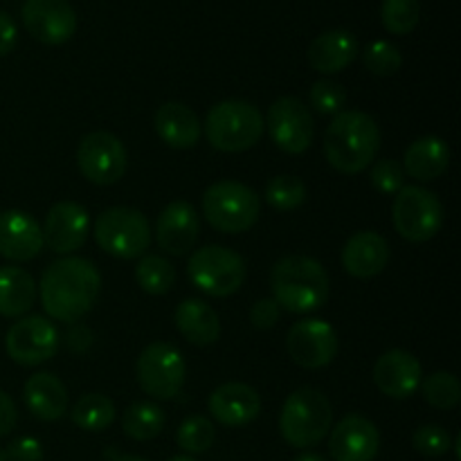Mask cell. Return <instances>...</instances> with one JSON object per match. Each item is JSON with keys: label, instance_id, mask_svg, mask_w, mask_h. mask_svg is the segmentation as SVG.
<instances>
[{"label": "cell", "instance_id": "30", "mask_svg": "<svg viewBox=\"0 0 461 461\" xmlns=\"http://www.w3.org/2000/svg\"><path fill=\"white\" fill-rule=\"evenodd\" d=\"M70 417L72 423H75L77 428H81V430L102 432L113 426V421H115L117 417V410L115 403H113L108 396L93 392V394H86L77 401Z\"/></svg>", "mask_w": 461, "mask_h": 461}, {"label": "cell", "instance_id": "4", "mask_svg": "<svg viewBox=\"0 0 461 461\" xmlns=\"http://www.w3.org/2000/svg\"><path fill=\"white\" fill-rule=\"evenodd\" d=\"M333 428L331 401L313 387L295 390L279 414V432L293 448H313Z\"/></svg>", "mask_w": 461, "mask_h": 461}, {"label": "cell", "instance_id": "12", "mask_svg": "<svg viewBox=\"0 0 461 461\" xmlns=\"http://www.w3.org/2000/svg\"><path fill=\"white\" fill-rule=\"evenodd\" d=\"M59 342H61V336L52 322L41 315H30L9 327L7 336H5V349L14 363L23 365V367H36V365L54 358V354L59 351Z\"/></svg>", "mask_w": 461, "mask_h": 461}, {"label": "cell", "instance_id": "29", "mask_svg": "<svg viewBox=\"0 0 461 461\" xmlns=\"http://www.w3.org/2000/svg\"><path fill=\"white\" fill-rule=\"evenodd\" d=\"M165 410L151 401H138L129 405L122 417V430L133 441H151L165 430Z\"/></svg>", "mask_w": 461, "mask_h": 461}, {"label": "cell", "instance_id": "43", "mask_svg": "<svg viewBox=\"0 0 461 461\" xmlns=\"http://www.w3.org/2000/svg\"><path fill=\"white\" fill-rule=\"evenodd\" d=\"M16 41H18L16 23L12 21L9 14L0 12V57H7V54L16 48Z\"/></svg>", "mask_w": 461, "mask_h": 461}, {"label": "cell", "instance_id": "17", "mask_svg": "<svg viewBox=\"0 0 461 461\" xmlns=\"http://www.w3.org/2000/svg\"><path fill=\"white\" fill-rule=\"evenodd\" d=\"M90 219L84 205L75 201H61L52 205L45 216L43 241L57 255L77 252L88 239Z\"/></svg>", "mask_w": 461, "mask_h": 461}, {"label": "cell", "instance_id": "37", "mask_svg": "<svg viewBox=\"0 0 461 461\" xmlns=\"http://www.w3.org/2000/svg\"><path fill=\"white\" fill-rule=\"evenodd\" d=\"M309 99L320 115H338L347 104V90L338 81L320 79L311 86Z\"/></svg>", "mask_w": 461, "mask_h": 461}, {"label": "cell", "instance_id": "35", "mask_svg": "<svg viewBox=\"0 0 461 461\" xmlns=\"http://www.w3.org/2000/svg\"><path fill=\"white\" fill-rule=\"evenodd\" d=\"M214 423L207 417H187L178 428V435H176V441H178L180 448L189 455H201L207 453L214 444Z\"/></svg>", "mask_w": 461, "mask_h": 461}, {"label": "cell", "instance_id": "1", "mask_svg": "<svg viewBox=\"0 0 461 461\" xmlns=\"http://www.w3.org/2000/svg\"><path fill=\"white\" fill-rule=\"evenodd\" d=\"M102 291V275L93 261L66 257L50 266L39 284L45 313L59 322L75 324L93 311Z\"/></svg>", "mask_w": 461, "mask_h": 461}, {"label": "cell", "instance_id": "6", "mask_svg": "<svg viewBox=\"0 0 461 461\" xmlns=\"http://www.w3.org/2000/svg\"><path fill=\"white\" fill-rule=\"evenodd\" d=\"M261 198L239 180H219L203 194V214L207 223L223 234L248 232L259 221Z\"/></svg>", "mask_w": 461, "mask_h": 461}, {"label": "cell", "instance_id": "15", "mask_svg": "<svg viewBox=\"0 0 461 461\" xmlns=\"http://www.w3.org/2000/svg\"><path fill=\"white\" fill-rule=\"evenodd\" d=\"M23 25L39 43L63 45L77 32V14L68 0H25Z\"/></svg>", "mask_w": 461, "mask_h": 461}, {"label": "cell", "instance_id": "5", "mask_svg": "<svg viewBox=\"0 0 461 461\" xmlns=\"http://www.w3.org/2000/svg\"><path fill=\"white\" fill-rule=\"evenodd\" d=\"M264 115L243 99H228L210 108L205 135L214 149L223 153H243L255 147L264 135Z\"/></svg>", "mask_w": 461, "mask_h": 461}, {"label": "cell", "instance_id": "26", "mask_svg": "<svg viewBox=\"0 0 461 461\" xmlns=\"http://www.w3.org/2000/svg\"><path fill=\"white\" fill-rule=\"evenodd\" d=\"M450 165V149L437 135H423V138L414 140L408 149H405L403 158V171L412 176L414 180H437L446 174Z\"/></svg>", "mask_w": 461, "mask_h": 461}, {"label": "cell", "instance_id": "2", "mask_svg": "<svg viewBox=\"0 0 461 461\" xmlns=\"http://www.w3.org/2000/svg\"><path fill=\"white\" fill-rule=\"evenodd\" d=\"M381 149V129L360 111H340L333 115L324 133V156L329 165L347 176L360 174L372 165Z\"/></svg>", "mask_w": 461, "mask_h": 461}, {"label": "cell", "instance_id": "25", "mask_svg": "<svg viewBox=\"0 0 461 461\" xmlns=\"http://www.w3.org/2000/svg\"><path fill=\"white\" fill-rule=\"evenodd\" d=\"M156 133L167 147L192 149L201 140V122L189 106L180 102L162 104L153 117Z\"/></svg>", "mask_w": 461, "mask_h": 461}, {"label": "cell", "instance_id": "27", "mask_svg": "<svg viewBox=\"0 0 461 461\" xmlns=\"http://www.w3.org/2000/svg\"><path fill=\"white\" fill-rule=\"evenodd\" d=\"M174 322L185 340L196 347L214 345L221 336V322L216 311L203 300H185L180 302L174 313Z\"/></svg>", "mask_w": 461, "mask_h": 461}, {"label": "cell", "instance_id": "23", "mask_svg": "<svg viewBox=\"0 0 461 461\" xmlns=\"http://www.w3.org/2000/svg\"><path fill=\"white\" fill-rule=\"evenodd\" d=\"M358 57V41L347 30H329L309 45V63L322 75H336Z\"/></svg>", "mask_w": 461, "mask_h": 461}, {"label": "cell", "instance_id": "39", "mask_svg": "<svg viewBox=\"0 0 461 461\" xmlns=\"http://www.w3.org/2000/svg\"><path fill=\"white\" fill-rule=\"evenodd\" d=\"M372 185L381 194H399L405 187V171L396 160H376L372 165Z\"/></svg>", "mask_w": 461, "mask_h": 461}, {"label": "cell", "instance_id": "48", "mask_svg": "<svg viewBox=\"0 0 461 461\" xmlns=\"http://www.w3.org/2000/svg\"><path fill=\"white\" fill-rule=\"evenodd\" d=\"M0 461H7V459H5V450L3 448H0Z\"/></svg>", "mask_w": 461, "mask_h": 461}, {"label": "cell", "instance_id": "14", "mask_svg": "<svg viewBox=\"0 0 461 461\" xmlns=\"http://www.w3.org/2000/svg\"><path fill=\"white\" fill-rule=\"evenodd\" d=\"M293 363L304 369L327 367L338 354V333L327 320L306 318L291 327L286 338Z\"/></svg>", "mask_w": 461, "mask_h": 461}, {"label": "cell", "instance_id": "31", "mask_svg": "<svg viewBox=\"0 0 461 461\" xmlns=\"http://www.w3.org/2000/svg\"><path fill=\"white\" fill-rule=\"evenodd\" d=\"M135 282L149 295H165L174 286L176 270L171 266V261H167L165 257L147 255L138 261Z\"/></svg>", "mask_w": 461, "mask_h": 461}, {"label": "cell", "instance_id": "24", "mask_svg": "<svg viewBox=\"0 0 461 461\" xmlns=\"http://www.w3.org/2000/svg\"><path fill=\"white\" fill-rule=\"evenodd\" d=\"M23 399L27 410L39 421H59L68 410V390L59 376L50 372H39L27 378L23 387Z\"/></svg>", "mask_w": 461, "mask_h": 461}, {"label": "cell", "instance_id": "22", "mask_svg": "<svg viewBox=\"0 0 461 461\" xmlns=\"http://www.w3.org/2000/svg\"><path fill=\"white\" fill-rule=\"evenodd\" d=\"M390 264V243L383 234L365 232L354 234L342 248V266L356 279H372L381 275Z\"/></svg>", "mask_w": 461, "mask_h": 461}, {"label": "cell", "instance_id": "28", "mask_svg": "<svg viewBox=\"0 0 461 461\" xmlns=\"http://www.w3.org/2000/svg\"><path fill=\"white\" fill-rule=\"evenodd\" d=\"M36 284L27 270L18 266L0 268V315L21 318L34 306Z\"/></svg>", "mask_w": 461, "mask_h": 461}, {"label": "cell", "instance_id": "44", "mask_svg": "<svg viewBox=\"0 0 461 461\" xmlns=\"http://www.w3.org/2000/svg\"><path fill=\"white\" fill-rule=\"evenodd\" d=\"M293 461H329V459L322 457L320 453H302V455H297Z\"/></svg>", "mask_w": 461, "mask_h": 461}, {"label": "cell", "instance_id": "33", "mask_svg": "<svg viewBox=\"0 0 461 461\" xmlns=\"http://www.w3.org/2000/svg\"><path fill=\"white\" fill-rule=\"evenodd\" d=\"M419 18H421L419 0H383L381 21L390 34H410L419 25Z\"/></svg>", "mask_w": 461, "mask_h": 461}, {"label": "cell", "instance_id": "11", "mask_svg": "<svg viewBox=\"0 0 461 461\" xmlns=\"http://www.w3.org/2000/svg\"><path fill=\"white\" fill-rule=\"evenodd\" d=\"M126 149L117 135L108 131H93L84 135L77 149V165L84 178L93 185H115L124 176Z\"/></svg>", "mask_w": 461, "mask_h": 461}, {"label": "cell", "instance_id": "8", "mask_svg": "<svg viewBox=\"0 0 461 461\" xmlns=\"http://www.w3.org/2000/svg\"><path fill=\"white\" fill-rule=\"evenodd\" d=\"M187 273L198 291L210 297H228L246 282V261L230 248L205 246L194 250Z\"/></svg>", "mask_w": 461, "mask_h": 461}, {"label": "cell", "instance_id": "47", "mask_svg": "<svg viewBox=\"0 0 461 461\" xmlns=\"http://www.w3.org/2000/svg\"><path fill=\"white\" fill-rule=\"evenodd\" d=\"M455 453H457V459H461V435H457V439H455Z\"/></svg>", "mask_w": 461, "mask_h": 461}, {"label": "cell", "instance_id": "41", "mask_svg": "<svg viewBox=\"0 0 461 461\" xmlns=\"http://www.w3.org/2000/svg\"><path fill=\"white\" fill-rule=\"evenodd\" d=\"M279 313H282V309H279V304L275 300L255 302V306H252V311H250L252 327L261 329V331H266V329H273L275 324H277Z\"/></svg>", "mask_w": 461, "mask_h": 461}, {"label": "cell", "instance_id": "46", "mask_svg": "<svg viewBox=\"0 0 461 461\" xmlns=\"http://www.w3.org/2000/svg\"><path fill=\"white\" fill-rule=\"evenodd\" d=\"M169 461H198V459L192 457V455H176V457H171Z\"/></svg>", "mask_w": 461, "mask_h": 461}, {"label": "cell", "instance_id": "10", "mask_svg": "<svg viewBox=\"0 0 461 461\" xmlns=\"http://www.w3.org/2000/svg\"><path fill=\"white\" fill-rule=\"evenodd\" d=\"M187 376L183 354L169 342H153L135 363V378L144 394L156 401H169L180 394Z\"/></svg>", "mask_w": 461, "mask_h": 461}, {"label": "cell", "instance_id": "21", "mask_svg": "<svg viewBox=\"0 0 461 461\" xmlns=\"http://www.w3.org/2000/svg\"><path fill=\"white\" fill-rule=\"evenodd\" d=\"M207 408L221 426L241 428L259 417L261 396L246 383H225L212 392Z\"/></svg>", "mask_w": 461, "mask_h": 461}, {"label": "cell", "instance_id": "3", "mask_svg": "<svg viewBox=\"0 0 461 461\" xmlns=\"http://www.w3.org/2000/svg\"><path fill=\"white\" fill-rule=\"evenodd\" d=\"M273 300L288 313H311L329 302L331 282L320 261L304 255L282 257L270 270Z\"/></svg>", "mask_w": 461, "mask_h": 461}, {"label": "cell", "instance_id": "18", "mask_svg": "<svg viewBox=\"0 0 461 461\" xmlns=\"http://www.w3.org/2000/svg\"><path fill=\"white\" fill-rule=\"evenodd\" d=\"M423 381V369L417 356L403 349H390L374 365V383L385 396L396 401L417 394Z\"/></svg>", "mask_w": 461, "mask_h": 461}, {"label": "cell", "instance_id": "42", "mask_svg": "<svg viewBox=\"0 0 461 461\" xmlns=\"http://www.w3.org/2000/svg\"><path fill=\"white\" fill-rule=\"evenodd\" d=\"M18 410L12 396L0 390V437H7L16 428Z\"/></svg>", "mask_w": 461, "mask_h": 461}, {"label": "cell", "instance_id": "45", "mask_svg": "<svg viewBox=\"0 0 461 461\" xmlns=\"http://www.w3.org/2000/svg\"><path fill=\"white\" fill-rule=\"evenodd\" d=\"M115 461H147V459L138 457V455H122V457H117Z\"/></svg>", "mask_w": 461, "mask_h": 461}, {"label": "cell", "instance_id": "16", "mask_svg": "<svg viewBox=\"0 0 461 461\" xmlns=\"http://www.w3.org/2000/svg\"><path fill=\"white\" fill-rule=\"evenodd\" d=\"M381 448L378 428L360 414H347L331 428L329 453L333 461H374Z\"/></svg>", "mask_w": 461, "mask_h": 461}, {"label": "cell", "instance_id": "20", "mask_svg": "<svg viewBox=\"0 0 461 461\" xmlns=\"http://www.w3.org/2000/svg\"><path fill=\"white\" fill-rule=\"evenodd\" d=\"M43 230L34 216L21 210L0 214V255L9 261H30L43 250Z\"/></svg>", "mask_w": 461, "mask_h": 461}, {"label": "cell", "instance_id": "38", "mask_svg": "<svg viewBox=\"0 0 461 461\" xmlns=\"http://www.w3.org/2000/svg\"><path fill=\"white\" fill-rule=\"evenodd\" d=\"M412 446L423 457H441L453 448V439L441 426H421L414 430Z\"/></svg>", "mask_w": 461, "mask_h": 461}, {"label": "cell", "instance_id": "34", "mask_svg": "<svg viewBox=\"0 0 461 461\" xmlns=\"http://www.w3.org/2000/svg\"><path fill=\"white\" fill-rule=\"evenodd\" d=\"M306 201V187L295 176H275L266 185V203L277 212H293Z\"/></svg>", "mask_w": 461, "mask_h": 461}, {"label": "cell", "instance_id": "9", "mask_svg": "<svg viewBox=\"0 0 461 461\" xmlns=\"http://www.w3.org/2000/svg\"><path fill=\"white\" fill-rule=\"evenodd\" d=\"M392 219L401 237L412 243H426L444 225V205L430 189L408 185L396 194Z\"/></svg>", "mask_w": 461, "mask_h": 461}, {"label": "cell", "instance_id": "40", "mask_svg": "<svg viewBox=\"0 0 461 461\" xmlns=\"http://www.w3.org/2000/svg\"><path fill=\"white\" fill-rule=\"evenodd\" d=\"M43 446L34 437H18L5 450V459L7 461H43Z\"/></svg>", "mask_w": 461, "mask_h": 461}, {"label": "cell", "instance_id": "32", "mask_svg": "<svg viewBox=\"0 0 461 461\" xmlns=\"http://www.w3.org/2000/svg\"><path fill=\"white\" fill-rule=\"evenodd\" d=\"M423 399L437 410H455L461 401V383L455 374L435 372L421 381Z\"/></svg>", "mask_w": 461, "mask_h": 461}, {"label": "cell", "instance_id": "13", "mask_svg": "<svg viewBox=\"0 0 461 461\" xmlns=\"http://www.w3.org/2000/svg\"><path fill=\"white\" fill-rule=\"evenodd\" d=\"M266 126L282 151L297 156L313 144L315 122L309 108L295 97H279L266 115Z\"/></svg>", "mask_w": 461, "mask_h": 461}, {"label": "cell", "instance_id": "19", "mask_svg": "<svg viewBox=\"0 0 461 461\" xmlns=\"http://www.w3.org/2000/svg\"><path fill=\"white\" fill-rule=\"evenodd\" d=\"M201 232L196 210L187 201H174L160 212L156 221V241L165 252L176 257L187 255Z\"/></svg>", "mask_w": 461, "mask_h": 461}, {"label": "cell", "instance_id": "7", "mask_svg": "<svg viewBox=\"0 0 461 461\" xmlns=\"http://www.w3.org/2000/svg\"><path fill=\"white\" fill-rule=\"evenodd\" d=\"M95 241L117 259H138L151 246V225L133 207H108L95 221Z\"/></svg>", "mask_w": 461, "mask_h": 461}, {"label": "cell", "instance_id": "36", "mask_svg": "<svg viewBox=\"0 0 461 461\" xmlns=\"http://www.w3.org/2000/svg\"><path fill=\"white\" fill-rule=\"evenodd\" d=\"M363 63L372 75L376 77H392L403 66V54L390 41H374L365 48Z\"/></svg>", "mask_w": 461, "mask_h": 461}]
</instances>
